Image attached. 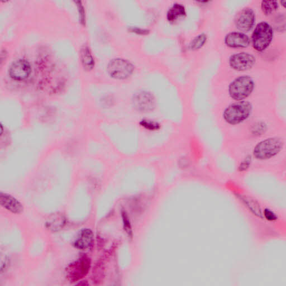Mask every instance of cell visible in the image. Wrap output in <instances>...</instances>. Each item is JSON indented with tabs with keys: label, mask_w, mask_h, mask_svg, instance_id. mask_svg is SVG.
<instances>
[{
	"label": "cell",
	"mask_w": 286,
	"mask_h": 286,
	"mask_svg": "<svg viewBox=\"0 0 286 286\" xmlns=\"http://www.w3.org/2000/svg\"><path fill=\"white\" fill-rule=\"evenodd\" d=\"M285 142L279 137L265 139L257 143L253 151V156L260 161L270 159L278 155L283 150Z\"/></svg>",
	"instance_id": "1"
},
{
	"label": "cell",
	"mask_w": 286,
	"mask_h": 286,
	"mask_svg": "<svg viewBox=\"0 0 286 286\" xmlns=\"http://www.w3.org/2000/svg\"><path fill=\"white\" fill-rule=\"evenodd\" d=\"M253 106L247 101H240L231 104L223 113V118L227 123L238 125L246 120L251 115Z\"/></svg>",
	"instance_id": "2"
},
{
	"label": "cell",
	"mask_w": 286,
	"mask_h": 286,
	"mask_svg": "<svg viewBox=\"0 0 286 286\" xmlns=\"http://www.w3.org/2000/svg\"><path fill=\"white\" fill-rule=\"evenodd\" d=\"M255 83L249 75H242L235 78L229 86L230 98L237 102L244 101L253 92Z\"/></svg>",
	"instance_id": "3"
},
{
	"label": "cell",
	"mask_w": 286,
	"mask_h": 286,
	"mask_svg": "<svg viewBox=\"0 0 286 286\" xmlns=\"http://www.w3.org/2000/svg\"><path fill=\"white\" fill-rule=\"evenodd\" d=\"M273 30L271 25L266 22L256 25L252 34V45L258 52H263L270 45L273 39Z\"/></svg>",
	"instance_id": "4"
},
{
	"label": "cell",
	"mask_w": 286,
	"mask_h": 286,
	"mask_svg": "<svg viewBox=\"0 0 286 286\" xmlns=\"http://www.w3.org/2000/svg\"><path fill=\"white\" fill-rule=\"evenodd\" d=\"M134 71L131 62L123 58H115L109 62L107 72L110 76L115 79L124 80L129 78Z\"/></svg>",
	"instance_id": "5"
},
{
	"label": "cell",
	"mask_w": 286,
	"mask_h": 286,
	"mask_svg": "<svg viewBox=\"0 0 286 286\" xmlns=\"http://www.w3.org/2000/svg\"><path fill=\"white\" fill-rule=\"evenodd\" d=\"M90 267V259L86 256H82L66 268V278L71 283H75L86 276Z\"/></svg>",
	"instance_id": "6"
},
{
	"label": "cell",
	"mask_w": 286,
	"mask_h": 286,
	"mask_svg": "<svg viewBox=\"0 0 286 286\" xmlns=\"http://www.w3.org/2000/svg\"><path fill=\"white\" fill-rule=\"evenodd\" d=\"M255 57L251 54L242 52L233 54L229 58L231 69L237 71H246L252 69L255 64Z\"/></svg>",
	"instance_id": "7"
},
{
	"label": "cell",
	"mask_w": 286,
	"mask_h": 286,
	"mask_svg": "<svg viewBox=\"0 0 286 286\" xmlns=\"http://www.w3.org/2000/svg\"><path fill=\"white\" fill-rule=\"evenodd\" d=\"M31 72V66L29 62L20 59L12 63L8 69V75L15 81H23L30 76Z\"/></svg>",
	"instance_id": "8"
},
{
	"label": "cell",
	"mask_w": 286,
	"mask_h": 286,
	"mask_svg": "<svg viewBox=\"0 0 286 286\" xmlns=\"http://www.w3.org/2000/svg\"><path fill=\"white\" fill-rule=\"evenodd\" d=\"M255 22V12L250 8H243L235 18V25L240 31L248 32L253 28Z\"/></svg>",
	"instance_id": "9"
},
{
	"label": "cell",
	"mask_w": 286,
	"mask_h": 286,
	"mask_svg": "<svg viewBox=\"0 0 286 286\" xmlns=\"http://www.w3.org/2000/svg\"><path fill=\"white\" fill-rule=\"evenodd\" d=\"M134 107L139 111L149 112L155 108V99L149 92L142 91L134 96L133 99Z\"/></svg>",
	"instance_id": "10"
},
{
	"label": "cell",
	"mask_w": 286,
	"mask_h": 286,
	"mask_svg": "<svg viewBox=\"0 0 286 286\" xmlns=\"http://www.w3.org/2000/svg\"><path fill=\"white\" fill-rule=\"evenodd\" d=\"M250 39L245 33L231 32L225 37V43L232 48H245L250 44Z\"/></svg>",
	"instance_id": "11"
},
{
	"label": "cell",
	"mask_w": 286,
	"mask_h": 286,
	"mask_svg": "<svg viewBox=\"0 0 286 286\" xmlns=\"http://www.w3.org/2000/svg\"><path fill=\"white\" fill-rule=\"evenodd\" d=\"M0 203L2 207L12 213L20 214L24 211L22 204L14 197L6 193H0Z\"/></svg>",
	"instance_id": "12"
},
{
	"label": "cell",
	"mask_w": 286,
	"mask_h": 286,
	"mask_svg": "<svg viewBox=\"0 0 286 286\" xmlns=\"http://www.w3.org/2000/svg\"><path fill=\"white\" fill-rule=\"evenodd\" d=\"M94 235L90 229H83L79 233L74 242V247L80 250L90 248L94 242Z\"/></svg>",
	"instance_id": "13"
},
{
	"label": "cell",
	"mask_w": 286,
	"mask_h": 286,
	"mask_svg": "<svg viewBox=\"0 0 286 286\" xmlns=\"http://www.w3.org/2000/svg\"><path fill=\"white\" fill-rule=\"evenodd\" d=\"M66 218L64 214L57 213L51 214L46 221L47 228L53 232H57L64 228L66 224Z\"/></svg>",
	"instance_id": "14"
},
{
	"label": "cell",
	"mask_w": 286,
	"mask_h": 286,
	"mask_svg": "<svg viewBox=\"0 0 286 286\" xmlns=\"http://www.w3.org/2000/svg\"><path fill=\"white\" fill-rule=\"evenodd\" d=\"M80 59L82 65L86 71H91L94 68L95 59L90 49L87 46H83L80 50Z\"/></svg>",
	"instance_id": "15"
},
{
	"label": "cell",
	"mask_w": 286,
	"mask_h": 286,
	"mask_svg": "<svg viewBox=\"0 0 286 286\" xmlns=\"http://www.w3.org/2000/svg\"><path fill=\"white\" fill-rule=\"evenodd\" d=\"M186 16V9L179 3H175L167 11V19L168 22L174 23L180 18Z\"/></svg>",
	"instance_id": "16"
},
{
	"label": "cell",
	"mask_w": 286,
	"mask_h": 286,
	"mask_svg": "<svg viewBox=\"0 0 286 286\" xmlns=\"http://www.w3.org/2000/svg\"><path fill=\"white\" fill-rule=\"evenodd\" d=\"M242 201L250 211L254 215L261 218L264 217L262 209L257 201L247 197H243Z\"/></svg>",
	"instance_id": "17"
},
{
	"label": "cell",
	"mask_w": 286,
	"mask_h": 286,
	"mask_svg": "<svg viewBox=\"0 0 286 286\" xmlns=\"http://www.w3.org/2000/svg\"><path fill=\"white\" fill-rule=\"evenodd\" d=\"M207 35L205 33H201L197 36L190 44V49L196 50L203 48L205 43H207Z\"/></svg>",
	"instance_id": "18"
},
{
	"label": "cell",
	"mask_w": 286,
	"mask_h": 286,
	"mask_svg": "<svg viewBox=\"0 0 286 286\" xmlns=\"http://www.w3.org/2000/svg\"><path fill=\"white\" fill-rule=\"evenodd\" d=\"M279 5L277 1H264L261 3L262 10L264 15H270L278 10Z\"/></svg>",
	"instance_id": "19"
},
{
	"label": "cell",
	"mask_w": 286,
	"mask_h": 286,
	"mask_svg": "<svg viewBox=\"0 0 286 286\" xmlns=\"http://www.w3.org/2000/svg\"><path fill=\"white\" fill-rule=\"evenodd\" d=\"M267 125L263 122L255 124L251 130L252 135L256 137L262 136L267 131Z\"/></svg>",
	"instance_id": "20"
},
{
	"label": "cell",
	"mask_w": 286,
	"mask_h": 286,
	"mask_svg": "<svg viewBox=\"0 0 286 286\" xmlns=\"http://www.w3.org/2000/svg\"><path fill=\"white\" fill-rule=\"evenodd\" d=\"M141 125L143 128L149 130H157L159 129L160 125L153 120L144 119L141 121Z\"/></svg>",
	"instance_id": "21"
},
{
	"label": "cell",
	"mask_w": 286,
	"mask_h": 286,
	"mask_svg": "<svg viewBox=\"0 0 286 286\" xmlns=\"http://www.w3.org/2000/svg\"><path fill=\"white\" fill-rule=\"evenodd\" d=\"M77 4V6L78 8V11L79 13V22L82 25H85L86 24V15L85 11L84 9V7L82 5L81 1L75 2Z\"/></svg>",
	"instance_id": "22"
},
{
	"label": "cell",
	"mask_w": 286,
	"mask_h": 286,
	"mask_svg": "<svg viewBox=\"0 0 286 286\" xmlns=\"http://www.w3.org/2000/svg\"><path fill=\"white\" fill-rule=\"evenodd\" d=\"M251 163V157L248 155L243 161L240 164L238 168L239 171L244 172L247 171L250 168Z\"/></svg>",
	"instance_id": "23"
},
{
	"label": "cell",
	"mask_w": 286,
	"mask_h": 286,
	"mask_svg": "<svg viewBox=\"0 0 286 286\" xmlns=\"http://www.w3.org/2000/svg\"><path fill=\"white\" fill-rule=\"evenodd\" d=\"M263 217L268 221H276L277 218H278L277 214L272 212V210L268 209H266L264 210Z\"/></svg>",
	"instance_id": "24"
},
{
	"label": "cell",
	"mask_w": 286,
	"mask_h": 286,
	"mask_svg": "<svg viewBox=\"0 0 286 286\" xmlns=\"http://www.w3.org/2000/svg\"><path fill=\"white\" fill-rule=\"evenodd\" d=\"M122 214H123L122 216H123L125 230L127 231V233L129 234V235H130V234L132 233L131 226H130V224L128 219V216L125 212H123Z\"/></svg>",
	"instance_id": "25"
},
{
	"label": "cell",
	"mask_w": 286,
	"mask_h": 286,
	"mask_svg": "<svg viewBox=\"0 0 286 286\" xmlns=\"http://www.w3.org/2000/svg\"><path fill=\"white\" fill-rule=\"evenodd\" d=\"M130 31L134 33H136L137 35L143 36L148 35L149 33L148 29L138 27H131L130 28Z\"/></svg>",
	"instance_id": "26"
}]
</instances>
